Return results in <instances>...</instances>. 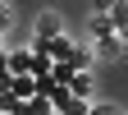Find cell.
Instances as JSON below:
<instances>
[{
	"label": "cell",
	"instance_id": "3",
	"mask_svg": "<svg viewBox=\"0 0 128 115\" xmlns=\"http://www.w3.org/2000/svg\"><path fill=\"white\" fill-rule=\"evenodd\" d=\"M5 69H9V78H32V51H9Z\"/></svg>",
	"mask_w": 128,
	"mask_h": 115
},
{
	"label": "cell",
	"instance_id": "5",
	"mask_svg": "<svg viewBox=\"0 0 128 115\" xmlns=\"http://www.w3.org/2000/svg\"><path fill=\"white\" fill-rule=\"evenodd\" d=\"M87 32H92V42H101V37H110V14H105V5H96L92 9V19H87Z\"/></svg>",
	"mask_w": 128,
	"mask_h": 115
},
{
	"label": "cell",
	"instance_id": "7",
	"mask_svg": "<svg viewBox=\"0 0 128 115\" xmlns=\"http://www.w3.org/2000/svg\"><path fill=\"white\" fill-rule=\"evenodd\" d=\"M87 115H124V106H114V101H105V106H92Z\"/></svg>",
	"mask_w": 128,
	"mask_h": 115
},
{
	"label": "cell",
	"instance_id": "4",
	"mask_svg": "<svg viewBox=\"0 0 128 115\" xmlns=\"http://www.w3.org/2000/svg\"><path fill=\"white\" fill-rule=\"evenodd\" d=\"M64 92H69L73 101H87L92 97V74H69L64 78Z\"/></svg>",
	"mask_w": 128,
	"mask_h": 115
},
{
	"label": "cell",
	"instance_id": "2",
	"mask_svg": "<svg viewBox=\"0 0 128 115\" xmlns=\"http://www.w3.org/2000/svg\"><path fill=\"white\" fill-rule=\"evenodd\" d=\"M105 14H110V28H114V37H119V42H128V0H114V5H105Z\"/></svg>",
	"mask_w": 128,
	"mask_h": 115
},
{
	"label": "cell",
	"instance_id": "1",
	"mask_svg": "<svg viewBox=\"0 0 128 115\" xmlns=\"http://www.w3.org/2000/svg\"><path fill=\"white\" fill-rule=\"evenodd\" d=\"M55 37H64L60 19H55V14H41V23H37V46H32V51H41V46H50Z\"/></svg>",
	"mask_w": 128,
	"mask_h": 115
},
{
	"label": "cell",
	"instance_id": "8",
	"mask_svg": "<svg viewBox=\"0 0 128 115\" xmlns=\"http://www.w3.org/2000/svg\"><path fill=\"white\" fill-rule=\"evenodd\" d=\"M9 23V5H0V28H5Z\"/></svg>",
	"mask_w": 128,
	"mask_h": 115
},
{
	"label": "cell",
	"instance_id": "9",
	"mask_svg": "<svg viewBox=\"0 0 128 115\" xmlns=\"http://www.w3.org/2000/svg\"><path fill=\"white\" fill-rule=\"evenodd\" d=\"M0 37H5V28H0Z\"/></svg>",
	"mask_w": 128,
	"mask_h": 115
},
{
	"label": "cell",
	"instance_id": "6",
	"mask_svg": "<svg viewBox=\"0 0 128 115\" xmlns=\"http://www.w3.org/2000/svg\"><path fill=\"white\" fill-rule=\"evenodd\" d=\"M92 51H96V55H105V60H119V55H124V42L114 37V32H110V37H101V42H92Z\"/></svg>",
	"mask_w": 128,
	"mask_h": 115
}]
</instances>
